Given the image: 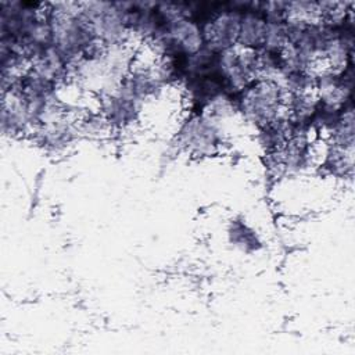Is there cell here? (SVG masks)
I'll use <instances>...</instances> for the list:
<instances>
[{
    "label": "cell",
    "mask_w": 355,
    "mask_h": 355,
    "mask_svg": "<svg viewBox=\"0 0 355 355\" xmlns=\"http://www.w3.org/2000/svg\"><path fill=\"white\" fill-rule=\"evenodd\" d=\"M237 112L257 129L287 118L286 90L276 80L257 79L236 96Z\"/></svg>",
    "instance_id": "cell-1"
},
{
    "label": "cell",
    "mask_w": 355,
    "mask_h": 355,
    "mask_svg": "<svg viewBox=\"0 0 355 355\" xmlns=\"http://www.w3.org/2000/svg\"><path fill=\"white\" fill-rule=\"evenodd\" d=\"M175 147L196 157H212L222 151L225 136L220 123L200 112H191L180 125Z\"/></svg>",
    "instance_id": "cell-2"
},
{
    "label": "cell",
    "mask_w": 355,
    "mask_h": 355,
    "mask_svg": "<svg viewBox=\"0 0 355 355\" xmlns=\"http://www.w3.org/2000/svg\"><path fill=\"white\" fill-rule=\"evenodd\" d=\"M241 6L233 4L222 10H216L200 24L204 46L208 50L212 53H220L237 44L241 14L245 8Z\"/></svg>",
    "instance_id": "cell-3"
},
{
    "label": "cell",
    "mask_w": 355,
    "mask_h": 355,
    "mask_svg": "<svg viewBox=\"0 0 355 355\" xmlns=\"http://www.w3.org/2000/svg\"><path fill=\"white\" fill-rule=\"evenodd\" d=\"M266 19L259 10V4H251L243 10L237 44L247 50H259L263 44Z\"/></svg>",
    "instance_id": "cell-4"
},
{
    "label": "cell",
    "mask_w": 355,
    "mask_h": 355,
    "mask_svg": "<svg viewBox=\"0 0 355 355\" xmlns=\"http://www.w3.org/2000/svg\"><path fill=\"white\" fill-rule=\"evenodd\" d=\"M227 234L230 243L241 251H255L261 245V241L255 232L251 227H248L244 222L232 220Z\"/></svg>",
    "instance_id": "cell-5"
}]
</instances>
